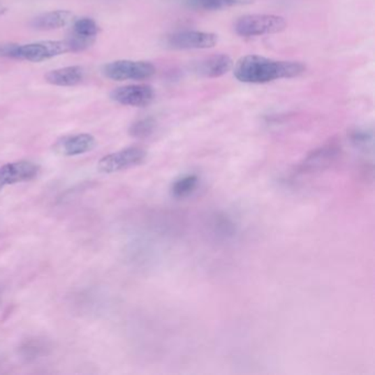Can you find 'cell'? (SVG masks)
<instances>
[{
  "label": "cell",
  "mask_w": 375,
  "mask_h": 375,
  "mask_svg": "<svg viewBox=\"0 0 375 375\" xmlns=\"http://www.w3.org/2000/svg\"><path fill=\"white\" fill-rule=\"evenodd\" d=\"M305 65L295 61H279L247 55L236 63L233 74L247 84H265L282 78H297L305 72Z\"/></svg>",
  "instance_id": "6da1fadb"
},
{
  "label": "cell",
  "mask_w": 375,
  "mask_h": 375,
  "mask_svg": "<svg viewBox=\"0 0 375 375\" xmlns=\"http://www.w3.org/2000/svg\"><path fill=\"white\" fill-rule=\"evenodd\" d=\"M6 13L5 7H3V6L1 5V3H0V16H1V15H3V13Z\"/></svg>",
  "instance_id": "7402d4cb"
},
{
  "label": "cell",
  "mask_w": 375,
  "mask_h": 375,
  "mask_svg": "<svg viewBox=\"0 0 375 375\" xmlns=\"http://www.w3.org/2000/svg\"><path fill=\"white\" fill-rule=\"evenodd\" d=\"M74 20V15L68 10H53L44 13L32 19L31 26L36 30L50 31L66 27Z\"/></svg>",
  "instance_id": "7c38bea8"
},
{
  "label": "cell",
  "mask_w": 375,
  "mask_h": 375,
  "mask_svg": "<svg viewBox=\"0 0 375 375\" xmlns=\"http://www.w3.org/2000/svg\"><path fill=\"white\" fill-rule=\"evenodd\" d=\"M233 61L227 54H214L195 63L193 70L204 78H216L227 74L233 68Z\"/></svg>",
  "instance_id": "8fae6325"
},
{
  "label": "cell",
  "mask_w": 375,
  "mask_h": 375,
  "mask_svg": "<svg viewBox=\"0 0 375 375\" xmlns=\"http://www.w3.org/2000/svg\"><path fill=\"white\" fill-rule=\"evenodd\" d=\"M200 179L198 176L185 175L181 179H176L172 185L171 193L175 198H185L195 192V189L198 186Z\"/></svg>",
  "instance_id": "2e32d148"
},
{
  "label": "cell",
  "mask_w": 375,
  "mask_h": 375,
  "mask_svg": "<svg viewBox=\"0 0 375 375\" xmlns=\"http://www.w3.org/2000/svg\"><path fill=\"white\" fill-rule=\"evenodd\" d=\"M70 52L64 41H40L28 44H0V57L43 62L59 55Z\"/></svg>",
  "instance_id": "7a4b0ae2"
},
{
  "label": "cell",
  "mask_w": 375,
  "mask_h": 375,
  "mask_svg": "<svg viewBox=\"0 0 375 375\" xmlns=\"http://www.w3.org/2000/svg\"><path fill=\"white\" fill-rule=\"evenodd\" d=\"M156 122L152 117H145L130 126L129 135L137 139H145L150 137L156 130Z\"/></svg>",
  "instance_id": "ac0fdd59"
},
{
  "label": "cell",
  "mask_w": 375,
  "mask_h": 375,
  "mask_svg": "<svg viewBox=\"0 0 375 375\" xmlns=\"http://www.w3.org/2000/svg\"><path fill=\"white\" fill-rule=\"evenodd\" d=\"M286 28H288V24L285 18L277 16V15H265V13L244 15L237 19L233 24L236 34L244 38L281 34Z\"/></svg>",
  "instance_id": "3957f363"
},
{
  "label": "cell",
  "mask_w": 375,
  "mask_h": 375,
  "mask_svg": "<svg viewBox=\"0 0 375 375\" xmlns=\"http://www.w3.org/2000/svg\"><path fill=\"white\" fill-rule=\"evenodd\" d=\"M49 350L50 347L47 342L44 341L43 339H39V338L27 340L19 348L21 357L24 358L28 361L39 359L43 355H47Z\"/></svg>",
  "instance_id": "9a60e30c"
},
{
  "label": "cell",
  "mask_w": 375,
  "mask_h": 375,
  "mask_svg": "<svg viewBox=\"0 0 375 375\" xmlns=\"http://www.w3.org/2000/svg\"><path fill=\"white\" fill-rule=\"evenodd\" d=\"M212 233L220 238L227 239L236 233V225L228 216L217 215L212 223Z\"/></svg>",
  "instance_id": "e0dca14e"
},
{
  "label": "cell",
  "mask_w": 375,
  "mask_h": 375,
  "mask_svg": "<svg viewBox=\"0 0 375 375\" xmlns=\"http://www.w3.org/2000/svg\"><path fill=\"white\" fill-rule=\"evenodd\" d=\"M110 98L118 104L130 107H147L156 98L152 86L148 84H133L116 88Z\"/></svg>",
  "instance_id": "ba28073f"
},
{
  "label": "cell",
  "mask_w": 375,
  "mask_h": 375,
  "mask_svg": "<svg viewBox=\"0 0 375 375\" xmlns=\"http://www.w3.org/2000/svg\"><path fill=\"white\" fill-rule=\"evenodd\" d=\"M103 72L107 78L117 82L145 80L156 75V68L147 61L119 60L105 65Z\"/></svg>",
  "instance_id": "277c9868"
},
{
  "label": "cell",
  "mask_w": 375,
  "mask_h": 375,
  "mask_svg": "<svg viewBox=\"0 0 375 375\" xmlns=\"http://www.w3.org/2000/svg\"><path fill=\"white\" fill-rule=\"evenodd\" d=\"M95 41H96V38L78 36V34L71 31L64 42L68 45L70 52H82V51L89 49L95 43Z\"/></svg>",
  "instance_id": "ffe728a7"
},
{
  "label": "cell",
  "mask_w": 375,
  "mask_h": 375,
  "mask_svg": "<svg viewBox=\"0 0 375 375\" xmlns=\"http://www.w3.org/2000/svg\"><path fill=\"white\" fill-rule=\"evenodd\" d=\"M40 173V166L31 161H18L0 166V187L31 181Z\"/></svg>",
  "instance_id": "9c48e42d"
},
{
  "label": "cell",
  "mask_w": 375,
  "mask_h": 375,
  "mask_svg": "<svg viewBox=\"0 0 375 375\" xmlns=\"http://www.w3.org/2000/svg\"><path fill=\"white\" fill-rule=\"evenodd\" d=\"M72 32L87 38H96L99 32V26L94 19L83 17L73 20Z\"/></svg>",
  "instance_id": "d6986e66"
},
{
  "label": "cell",
  "mask_w": 375,
  "mask_h": 375,
  "mask_svg": "<svg viewBox=\"0 0 375 375\" xmlns=\"http://www.w3.org/2000/svg\"><path fill=\"white\" fill-rule=\"evenodd\" d=\"M189 8L197 10L216 11L221 9L246 6L253 3L256 0H184Z\"/></svg>",
  "instance_id": "5bb4252c"
},
{
  "label": "cell",
  "mask_w": 375,
  "mask_h": 375,
  "mask_svg": "<svg viewBox=\"0 0 375 375\" xmlns=\"http://www.w3.org/2000/svg\"><path fill=\"white\" fill-rule=\"evenodd\" d=\"M164 43L172 50H207L218 43V36L212 32L185 29L168 34Z\"/></svg>",
  "instance_id": "5b68a950"
},
{
  "label": "cell",
  "mask_w": 375,
  "mask_h": 375,
  "mask_svg": "<svg viewBox=\"0 0 375 375\" xmlns=\"http://www.w3.org/2000/svg\"><path fill=\"white\" fill-rule=\"evenodd\" d=\"M341 149L336 142L327 143L311 151L298 166L300 174L321 173L334 166L339 159Z\"/></svg>",
  "instance_id": "52a82bcc"
},
{
  "label": "cell",
  "mask_w": 375,
  "mask_h": 375,
  "mask_svg": "<svg viewBox=\"0 0 375 375\" xmlns=\"http://www.w3.org/2000/svg\"><path fill=\"white\" fill-rule=\"evenodd\" d=\"M85 78V70L82 66H68L51 71L45 75L47 83L55 86L70 87L76 86L83 82Z\"/></svg>",
  "instance_id": "4fadbf2b"
},
{
  "label": "cell",
  "mask_w": 375,
  "mask_h": 375,
  "mask_svg": "<svg viewBox=\"0 0 375 375\" xmlns=\"http://www.w3.org/2000/svg\"><path fill=\"white\" fill-rule=\"evenodd\" d=\"M147 156H148L147 151L132 147V148L110 153L108 156L101 158L97 168L101 173H116V172L124 171V170L135 168L143 163Z\"/></svg>",
  "instance_id": "8992f818"
},
{
  "label": "cell",
  "mask_w": 375,
  "mask_h": 375,
  "mask_svg": "<svg viewBox=\"0 0 375 375\" xmlns=\"http://www.w3.org/2000/svg\"><path fill=\"white\" fill-rule=\"evenodd\" d=\"M351 141L357 148H367L372 145L373 133L367 129H357L351 133Z\"/></svg>",
  "instance_id": "44dd1931"
},
{
  "label": "cell",
  "mask_w": 375,
  "mask_h": 375,
  "mask_svg": "<svg viewBox=\"0 0 375 375\" xmlns=\"http://www.w3.org/2000/svg\"><path fill=\"white\" fill-rule=\"evenodd\" d=\"M96 147V139L89 133L66 135L57 140L53 151L59 156H75L91 152Z\"/></svg>",
  "instance_id": "30bf717a"
}]
</instances>
